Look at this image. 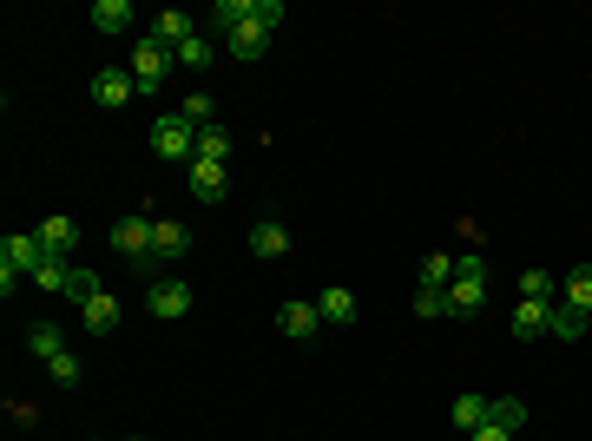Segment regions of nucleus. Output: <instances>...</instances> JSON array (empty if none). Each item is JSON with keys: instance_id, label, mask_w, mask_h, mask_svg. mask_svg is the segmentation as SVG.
<instances>
[{"instance_id": "4468645a", "label": "nucleus", "mask_w": 592, "mask_h": 441, "mask_svg": "<svg viewBox=\"0 0 592 441\" xmlns=\"http://www.w3.org/2000/svg\"><path fill=\"white\" fill-rule=\"evenodd\" d=\"M514 336H553V303H514Z\"/></svg>"}, {"instance_id": "cd10ccee", "label": "nucleus", "mask_w": 592, "mask_h": 441, "mask_svg": "<svg viewBox=\"0 0 592 441\" xmlns=\"http://www.w3.org/2000/svg\"><path fill=\"white\" fill-rule=\"evenodd\" d=\"M520 297L527 303H553V277H546V270H520Z\"/></svg>"}, {"instance_id": "7ed1b4c3", "label": "nucleus", "mask_w": 592, "mask_h": 441, "mask_svg": "<svg viewBox=\"0 0 592 441\" xmlns=\"http://www.w3.org/2000/svg\"><path fill=\"white\" fill-rule=\"evenodd\" d=\"M152 152L172 158V165H191V152H198V126H191L185 112H165V119H152Z\"/></svg>"}, {"instance_id": "c756f323", "label": "nucleus", "mask_w": 592, "mask_h": 441, "mask_svg": "<svg viewBox=\"0 0 592 441\" xmlns=\"http://www.w3.org/2000/svg\"><path fill=\"white\" fill-rule=\"evenodd\" d=\"M66 277H73V270H66L60 257H40V270H33V284H40V290H66Z\"/></svg>"}, {"instance_id": "0eeeda50", "label": "nucleus", "mask_w": 592, "mask_h": 441, "mask_svg": "<svg viewBox=\"0 0 592 441\" xmlns=\"http://www.w3.org/2000/svg\"><path fill=\"white\" fill-rule=\"evenodd\" d=\"M145 303H152L158 323H178V316L191 310V284H178V277H158V284L145 290Z\"/></svg>"}, {"instance_id": "b1692460", "label": "nucleus", "mask_w": 592, "mask_h": 441, "mask_svg": "<svg viewBox=\"0 0 592 441\" xmlns=\"http://www.w3.org/2000/svg\"><path fill=\"white\" fill-rule=\"evenodd\" d=\"M454 428H468V435H474V428H481L487 422V395H454Z\"/></svg>"}, {"instance_id": "f3484780", "label": "nucleus", "mask_w": 592, "mask_h": 441, "mask_svg": "<svg viewBox=\"0 0 592 441\" xmlns=\"http://www.w3.org/2000/svg\"><path fill=\"white\" fill-rule=\"evenodd\" d=\"M250 251H257V257H283V251H290V231H283L277 218L250 224Z\"/></svg>"}, {"instance_id": "f257e3e1", "label": "nucleus", "mask_w": 592, "mask_h": 441, "mask_svg": "<svg viewBox=\"0 0 592 441\" xmlns=\"http://www.w3.org/2000/svg\"><path fill=\"white\" fill-rule=\"evenodd\" d=\"M487 297V257H454V284H448V316H474Z\"/></svg>"}, {"instance_id": "bb28decb", "label": "nucleus", "mask_w": 592, "mask_h": 441, "mask_svg": "<svg viewBox=\"0 0 592 441\" xmlns=\"http://www.w3.org/2000/svg\"><path fill=\"white\" fill-rule=\"evenodd\" d=\"M99 290H106V284H99L93 270H73V277H66V297H73V303H79V310H86V303H93V297H99Z\"/></svg>"}, {"instance_id": "a211bd4d", "label": "nucleus", "mask_w": 592, "mask_h": 441, "mask_svg": "<svg viewBox=\"0 0 592 441\" xmlns=\"http://www.w3.org/2000/svg\"><path fill=\"white\" fill-rule=\"evenodd\" d=\"M79 316H86V330H99V336H106V330H119V297H112V290H99V297L86 303Z\"/></svg>"}, {"instance_id": "aec40b11", "label": "nucleus", "mask_w": 592, "mask_h": 441, "mask_svg": "<svg viewBox=\"0 0 592 441\" xmlns=\"http://www.w3.org/2000/svg\"><path fill=\"white\" fill-rule=\"evenodd\" d=\"M191 158L224 165V158H231V132H224V126H198V152H191Z\"/></svg>"}, {"instance_id": "4be33fe9", "label": "nucleus", "mask_w": 592, "mask_h": 441, "mask_svg": "<svg viewBox=\"0 0 592 441\" xmlns=\"http://www.w3.org/2000/svg\"><path fill=\"white\" fill-rule=\"evenodd\" d=\"M60 323H33V330H27V349H33V356H40V363H53V356H60Z\"/></svg>"}, {"instance_id": "6ab92c4d", "label": "nucleus", "mask_w": 592, "mask_h": 441, "mask_svg": "<svg viewBox=\"0 0 592 441\" xmlns=\"http://www.w3.org/2000/svg\"><path fill=\"white\" fill-rule=\"evenodd\" d=\"M172 60H178V66H185V73H204V66L218 60V40H211V33H198V40H185V47H178V53H172Z\"/></svg>"}, {"instance_id": "f8f14e48", "label": "nucleus", "mask_w": 592, "mask_h": 441, "mask_svg": "<svg viewBox=\"0 0 592 441\" xmlns=\"http://www.w3.org/2000/svg\"><path fill=\"white\" fill-rule=\"evenodd\" d=\"M224 185H231V178H224V165L191 158V198H198V205H224Z\"/></svg>"}, {"instance_id": "72a5a7b5", "label": "nucleus", "mask_w": 592, "mask_h": 441, "mask_svg": "<svg viewBox=\"0 0 592 441\" xmlns=\"http://www.w3.org/2000/svg\"><path fill=\"white\" fill-rule=\"evenodd\" d=\"M468 441H514V435H507V428H494V422H481V428H474Z\"/></svg>"}, {"instance_id": "5701e85b", "label": "nucleus", "mask_w": 592, "mask_h": 441, "mask_svg": "<svg viewBox=\"0 0 592 441\" xmlns=\"http://www.w3.org/2000/svg\"><path fill=\"white\" fill-rule=\"evenodd\" d=\"M553 336H560V343H579V336H586V310H573V303H553Z\"/></svg>"}, {"instance_id": "a878e982", "label": "nucleus", "mask_w": 592, "mask_h": 441, "mask_svg": "<svg viewBox=\"0 0 592 441\" xmlns=\"http://www.w3.org/2000/svg\"><path fill=\"white\" fill-rule=\"evenodd\" d=\"M415 316H448V284H421L415 290Z\"/></svg>"}, {"instance_id": "393cba45", "label": "nucleus", "mask_w": 592, "mask_h": 441, "mask_svg": "<svg viewBox=\"0 0 592 441\" xmlns=\"http://www.w3.org/2000/svg\"><path fill=\"white\" fill-rule=\"evenodd\" d=\"M566 303H573V310H586V316H592V264H579L573 277H566Z\"/></svg>"}, {"instance_id": "7c9ffc66", "label": "nucleus", "mask_w": 592, "mask_h": 441, "mask_svg": "<svg viewBox=\"0 0 592 441\" xmlns=\"http://www.w3.org/2000/svg\"><path fill=\"white\" fill-rule=\"evenodd\" d=\"M191 119V126H211V119H218V106H211V93H185V106H178Z\"/></svg>"}, {"instance_id": "dca6fc26", "label": "nucleus", "mask_w": 592, "mask_h": 441, "mask_svg": "<svg viewBox=\"0 0 592 441\" xmlns=\"http://www.w3.org/2000/svg\"><path fill=\"white\" fill-rule=\"evenodd\" d=\"M487 422L520 435V428H527V402H520V395H494V402H487Z\"/></svg>"}, {"instance_id": "ddd939ff", "label": "nucleus", "mask_w": 592, "mask_h": 441, "mask_svg": "<svg viewBox=\"0 0 592 441\" xmlns=\"http://www.w3.org/2000/svg\"><path fill=\"white\" fill-rule=\"evenodd\" d=\"M316 310H323V323H356V316H362V303H356V290L329 284L323 297H316Z\"/></svg>"}, {"instance_id": "39448f33", "label": "nucleus", "mask_w": 592, "mask_h": 441, "mask_svg": "<svg viewBox=\"0 0 592 441\" xmlns=\"http://www.w3.org/2000/svg\"><path fill=\"white\" fill-rule=\"evenodd\" d=\"M125 73L139 79V93H158V86H165V73H172V53H165V47H152V40H139V47H132V66H125Z\"/></svg>"}, {"instance_id": "9b49d317", "label": "nucleus", "mask_w": 592, "mask_h": 441, "mask_svg": "<svg viewBox=\"0 0 592 441\" xmlns=\"http://www.w3.org/2000/svg\"><path fill=\"white\" fill-rule=\"evenodd\" d=\"M132 93H139V79H132V73H119V66L93 73V106H125Z\"/></svg>"}, {"instance_id": "20e7f679", "label": "nucleus", "mask_w": 592, "mask_h": 441, "mask_svg": "<svg viewBox=\"0 0 592 441\" xmlns=\"http://www.w3.org/2000/svg\"><path fill=\"white\" fill-rule=\"evenodd\" d=\"M33 270H40V237H7V244H0V290H7V297H14V284H27Z\"/></svg>"}, {"instance_id": "c85d7f7f", "label": "nucleus", "mask_w": 592, "mask_h": 441, "mask_svg": "<svg viewBox=\"0 0 592 441\" xmlns=\"http://www.w3.org/2000/svg\"><path fill=\"white\" fill-rule=\"evenodd\" d=\"M421 284H454V257H448V251L421 257Z\"/></svg>"}, {"instance_id": "2eb2a0df", "label": "nucleus", "mask_w": 592, "mask_h": 441, "mask_svg": "<svg viewBox=\"0 0 592 441\" xmlns=\"http://www.w3.org/2000/svg\"><path fill=\"white\" fill-rule=\"evenodd\" d=\"M224 53H231V60H264L270 33L264 27H237V33H224Z\"/></svg>"}, {"instance_id": "6e6552de", "label": "nucleus", "mask_w": 592, "mask_h": 441, "mask_svg": "<svg viewBox=\"0 0 592 441\" xmlns=\"http://www.w3.org/2000/svg\"><path fill=\"white\" fill-rule=\"evenodd\" d=\"M145 40H152V47H165V53H178L185 40H198V20L178 14V7H165V14L152 20V33H145Z\"/></svg>"}, {"instance_id": "9d476101", "label": "nucleus", "mask_w": 592, "mask_h": 441, "mask_svg": "<svg viewBox=\"0 0 592 441\" xmlns=\"http://www.w3.org/2000/svg\"><path fill=\"white\" fill-rule=\"evenodd\" d=\"M33 237H40V257H60V264H66V257H73V244H79V224H73V218H47Z\"/></svg>"}, {"instance_id": "412c9836", "label": "nucleus", "mask_w": 592, "mask_h": 441, "mask_svg": "<svg viewBox=\"0 0 592 441\" xmlns=\"http://www.w3.org/2000/svg\"><path fill=\"white\" fill-rule=\"evenodd\" d=\"M93 27L99 33H125L132 27V7H125V0H93Z\"/></svg>"}, {"instance_id": "423d86ee", "label": "nucleus", "mask_w": 592, "mask_h": 441, "mask_svg": "<svg viewBox=\"0 0 592 441\" xmlns=\"http://www.w3.org/2000/svg\"><path fill=\"white\" fill-rule=\"evenodd\" d=\"M191 251V231L178 218H165V224H152V264H158V277H172V264Z\"/></svg>"}, {"instance_id": "f704fd0d", "label": "nucleus", "mask_w": 592, "mask_h": 441, "mask_svg": "<svg viewBox=\"0 0 592 441\" xmlns=\"http://www.w3.org/2000/svg\"><path fill=\"white\" fill-rule=\"evenodd\" d=\"M132 441H139V435H132Z\"/></svg>"}, {"instance_id": "f03ea898", "label": "nucleus", "mask_w": 592, "mask_h": 441, "mask_svg": "<svg viewBox=\"0 0 592 441\" xmlns=\"http://www.w3.org/2000/svg\"><path fill=\"white\" fill-rule=\"evenodd\" d=\"M112 251L132 257V270L158 284V264H152V218H119V224H112Z\"/></svg>"}, {"instance_id": "473e14b6", "label": "nucleus", "mask_w": 592, "mask_h": 441, "mask_svg": "<svg viewBox=\"0 0 592 441\" xmlns=\"http://www.w3.org/2000/svg\"><path fill=\"white\" fill-rule=\"evenodd\" d=\"M47 376L60 382V389H73V382H79V356H66V349H60V356L47 363Z\"/></svg>"}, {"instance_id": "1a4fd4ad", "label": "nucleus", "mask_w": 592, "mask_h": 441, "mask_svg": "<svg viewBox=\"0 0 592 441\" xmlns=\"http://www.w3.org/2000/svg\"><path fill=\"white\" fill-rule=\"evenodd\" d=\"M283 336H296V343H316V336H323V310H316V303H283Z\"/></svg>"}, {"instance_id": "2f4dec72", "label": "nucleus", "mask_w": 592, "mask_h": 441, "mask_svg": "<svg viewBox=\"0 0 592 441\" xmlns=\"http://www.w3.org/2000/svg\"><path fill=\"white\" fill-rule=\"evenodd\" d=\"M277 20H283V0H250V27L277 33Z\"/></svg>"}]
</instances>
